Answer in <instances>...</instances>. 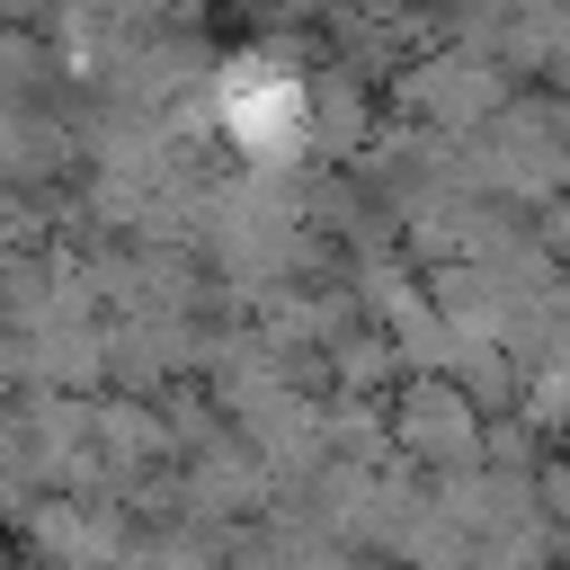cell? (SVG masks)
I'll list each match as a JSON object with an SVG mask.
<instances>
[{"mask_svg":"<svg viewBox=\"0 0 570 570\" xmlns=\"http://www.w3.org/2000/svg\"><path fill=\"white\" fill-rule=\"evenodd\" d=\"M214 116H223V134L240 142V160H258V169L303 160V142H312V98H303V80H294L285 62H232Z\"/></svg>","mask_w":570,"mask_h":570,"instance_id":"6da1fadb","label":"cell"}]
</instances>
